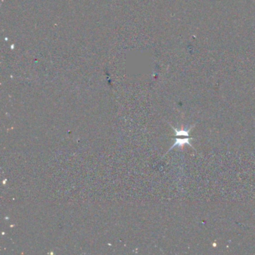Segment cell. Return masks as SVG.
<instances>
[{
  "label": "cell",
  "mask_w": 255,
  "mask_h": 255,
  "mask_svg": "<svg viewBox=\"0 0 255 255\" xmlns=\"http://www.w3.org/2000/svg\"><path fill=\"white\" fill-rule=\"evenodd\" d=\"M195 125L193 126H190L189 129H180V130H178V129H175L174 128V130L175 133H176V136H180V135H184V136H189V132L191 131V129Z\"/></svg>",
  "instance_id": "2"
},
{
  "label": "cell",
  "mask_w": 255,
  "mask_h": 255,
  "mask_svg": "<svg viewBox=\"0 0 255 255\" xmlns=\"http://www.w3.org/2000/svg\"><path fill=\"white\" fill-rule=\"evenodd\" d=\"M191 139H193V138L191 137V138H176V140H175V143L174 144L172 147L170 148V150L173 148V147H174L175 146H179V147H183L185 144H187V145H190L191 147H192V145H191L190 142H189Z\"/></svg>",
  "instance_id": "1"
}]
</instances>
